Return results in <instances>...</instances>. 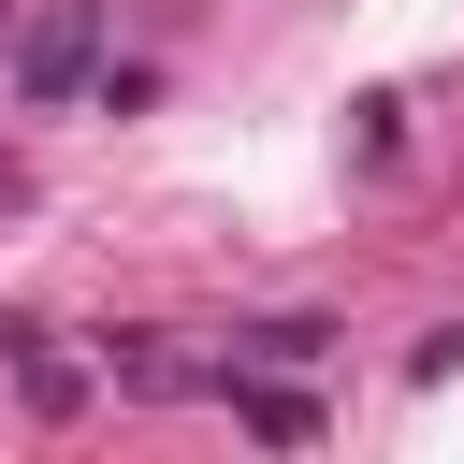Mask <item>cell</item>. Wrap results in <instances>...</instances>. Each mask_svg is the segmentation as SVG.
Listing matches in <instances>:
<instances>
[{
	"instance_id": "cell-1",
	"label": "cell",
	"mask_w": 464,
	"mask_h": 464,
	"mask_svg": "<svg viewBox=\"0 0 464 464\" xmlns=\"http://www.w3.org/2000/svg\"><path fill=\"white\" fill-rule=\"evenodd\" d=\"M102 44H116V0H29L14 14V116H58L72 87H102Z\"/></svg>"
},
{
	"instance_id": "cell-2",
	"label": "cell",
	"mask_w": 464,
	"mask_h": 464,
	"mask_svg": "<svg viewBox=\"0 0 464 464\" xmlns=\"http://www.w3.org/2000/svg\"><path fill=\"white\" fill-rule=\"evenodd\" d=\"M0 362H14L29 420H87V392H102V334L72 348V334H44V319H0Z\"/></svg>"
},
{
	"instance_id": "cell-3",
	"label": "cell",
	"mask_w": 464,
	"mask_h": 464,
	"mask_svg": "<svg viewBox=\"0 0 464 464\" xmlns=\"http://www.w3.org/2000/svg\"><path fill=\"white\" fill-rule=\"evenodd\" d=\"M102 392L116 406H174V392H218V362H188V334L130 319V334H102Z\"/></svg>"
},
{
	"instance_id": "cell-4",
	"label": "cell",
	"mask_w": 464,
	"mask_h": 464,
	"mask_svg": "<svg viewBox=\"0 0 464 464\" xmlns=\"http://www.w3.org/2000/svg\"><path fill=\"white\" fill-rule=\"evenodd\" d=\"M218 348H232V362H261V377H319V362H334L348 334H334L319 304H261V319H232Z\"/></svg>"
},
{
	"instance_id": "cell-5",
	"label": "cell",
	"mask_w": 464,
	"mask_h": 464,
	"mask_svg": "<svg viewBox=\"0 0 464 464\" xmlns=\"http://www.w3.org/2000/svg\"><path fill=\"white\" fill-rule=\"evenodd\" d=\"M218 406H232L261 450H319V406H304L290 377H261V362H218Z\"/></svg>"
},
{
	"instance_id": "cell-6",
	"label": "cell",
	"mask_w": 464,
	"mask_h": 464,
	"mask_svg": "<svg viewBox=\"0 0 464 464\" xmlns=\"http://www.w3.org/2000/svg\"><path fill=\"white\" fill-rule=\"evenodd\" d=\"M348 145H362V174H392V160H406V102H362V130H348Z\"/></svg>"
},
{
	"instance_id": "cell-7",
	"label": "cell",
	"mask_w": 464,
	"mask_h": 464,
	"mask_svg": "<svg viewBox=\"0 0 464 464\" xmlns=\"http://www.w3.org/2000/svg\"><path fill=\"white\" fill-rule=\"evenodd\" d=\"M406 377H420V392H435V377H464V319H435V334L406 348Z\"/></svg>"
},
{
	"instance_id": "cell-8",
	"label": "cell",
	"mask_w": 464,
	"mask_h": 464,
	"mask_svg": "<svg viewBox=\"0 0 464 464\" xmlns=\"http://www.w3.org/2000/svg\"><path fill=\"white\" fill-rule=\"evenodd\" d=\"M0 218H29V160L14 145H0Z\"/></svg>"
},
{
	"instance_id": "cell-9",
	"label": "cell",
	"mask_w": 464,
	"mask_h": 464,
	"mask_svg": "<svg viewBox=\"0 0 464 464\" xmlns=\"http://www.w3.org/2000/svg\"><path fill=\"white\" fill-rule=\"evenodd\" d=\"M14 14H29V0H0V29H14Z\"/></svg>"
}]
</instances>
